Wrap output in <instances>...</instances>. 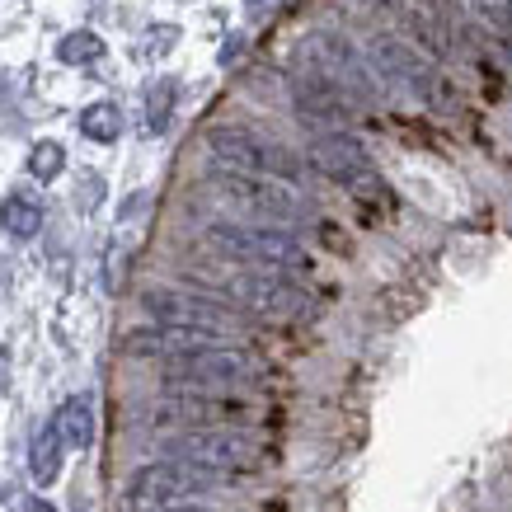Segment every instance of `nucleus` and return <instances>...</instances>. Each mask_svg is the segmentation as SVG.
I'll use <instances>...</instances> for the list:
<instances>
[{"instance_id": "obj_1", "label": "nucleus", "mask_w": 512, "mask_h": 512, "mask_svg": "<svg viewBox=\"0 0 512 512\" xmlns=\"http://www.w3.org/2000/svg\"><path fill=\"white\" fill-rule=\"evenodd\" d=\"M207 249L231 259V264H249L259 273H296V268H311V254L296 240L292 231L278 226H245V221H212L202 231Z\"/></svg>"}, {"instance_id": "obj_2", "label": "nucleus", "mask_w": 512, "mask_h": 512, "mask_svg": "<svg viewBox=\"0 0 512 512\" xmlns=\"http://www.w3.org/2000/svg\"><path fill=\"white\" fill-rule=\"evenodd\" d=\"M207 193H212L221 207L249 217L254 226H292V221L311 217V202L301 198L292 184H282V179H254V174L212 170L207 174Z\"/></svg>"}, {"instance_id": "obj_3", "label": "nucleus", "mask_w": 512, "mask_h": 512, "mask_svg": "<svg viewBox=\"0 0 512 512\" xmlns=\"http://www.w3.org/2000/svg\"><path fill=\"white\" fill-rule=\"evenodd\" d=\"M264 372L259 357L245 353V348H231V343H217V348H198V353L170 357L160 367V381L174 390V395H212V390H235L254 381Z\"/></svg>"}, {"instance_id": "obj_4", "label": "nucleus", "mask_w": 512, "mask_h": 512, "mask_svg": "<svg viewBox=\"0 0 512 512\" xmlns=\"http://www.w3.org/2000/svg\"><path fill=\"white\" fill-rule=\"evenodd\" d=\"M301 62L311 66V76L334 85L348 104H376V94H381L376 66L339 33H306L301 38Z\"/></svg>"}, {"instance_id": "obj_5", "label": "nucleus", "mask_w": 512, "mask_h": 512, "mask_svg": "<svg viewBox=\"0 0 512 512\" xmlns=\"http://www.w3.org/2000/svg\"><path fill=\"white\" fill-rule=\"evenodd\" d=\"M207 151H212V165L231 174H254V179H282V184H296L301 174V160L278 146V141L259 137L249 127H217L207 137Z\"/></svg>"}, {"instance_id": "obj_6", "label": "nucleus", "mask_w": 512, "mask_h": 512, "mask_svg": "<svg viewBox=\"0 0 512 512\" xmlns=\"http://www.w3.org/2000/svg\"><path fill=\"white\" fill-rule=\"evenodd\" d=\"M226 475L221 470H207V466H193V461H151L141 466L127 484V503L132 508H184L188 498L198 494H212L221 489Z\"/></svg>"}, {"instance_id": "obj_7", "label": "nucleus", "mask_w": 512, "mask_h": 512, "mask_svg": "<svg viewBox=\"0 0 512 512\" xmlns=\"http://www.w3.org/2000/svg\"><path fill=\"white\" fill-rule=\"evenodd\" d=\"M141 311L151 315L156 325L202 329V334H217V339L240 329V315H235L231 301L207 292H184V287H146L141 292Z\"/></svg>"}, {"instance_id": "obj_8", "label": "nucleus", "mask_w": 512, "mask_h": 512, "mask_svg": "<svg viewBox=\"0 0 512 512\" xmlns=\"http://www.w3.org/2000/svg\"><path fill=\"white\" fill-rule=\"evenodd\" d=\"M160 456H165V461H193V466L231 475V470L249 466V461L259 456V442L245 433H235V428H193V433L170 437V442L160 447Z\"/></svg>"}, {"instance_id": "obj_9", "label": "nucleus", "mask_w": 512, "mask_h": 512, "mask_svg": "<svg viewBox=\"0 0 512 512\" xmlns=\"http://www.w3.org/2000/svg\"><path fill=\"white\" fill-rule=\"evenodd\" d=\"M306 160H311L315 174H325V179H334V184L353 188V193H362V198H381V193H386L381 179H376V170H372V156H367L362 141H353L348 132L311 137Z\"/></svg>"}, {"instance_id": "obj_10", "label": "nucleus", "mask_w": 512, "mask_h": 512, "mask_svg": "<svg viewBox=\"0 0 512 512\" xmlns=\"http://www.w3.org/2000/svg\"><path fill=\"white\" fill-rule=\"evenodd\" d=\"M221 292L240 301L245 311L268 315V320H301L311 315V292L287 282L282 273H235L221 282Z\"/></svg>"}, {"instance_id": "obj_11", "label": "nucleus", "mask_w": 512, "mask_h": 512, "mask_svg": "<svg viewBox=\"0 0 512 512\" xmlns=\"http://www.w3.org/2000/svg\"><path fill=\"white\" fill-rule=\"evenodd\" d=\"M367 62L376 66V76L381 80H395L404 85L409 94H419V99H442V76H437L428 57H423L414 43H404V38H390V33H376L372 47H367Z\"/></svg>"}, {"instance_id": "obj_12", "label": "nucleus", "mask_w": 512, "mask_h": 512, "mask_svg": "<svg viewBox=\"0 0 512 512\" xmlns=\"http://www.w3.org/2000/svg\"><path fill=\"white\" fill-rule=\"evenodd\" d=\"M292 109L306 127H320V137H329V132H343L353 104L334 85H325L320 76H301V80H292Z\"/></svg>"}, {"instance_id": "obj_13", "label": "nucleus", "mask_w": 512, "mask_h": 512, "mask_svg": "<svg viewBox=\"0 0 512 512\" xmlns=\"http://www.w3.org/2000/svg\"><path fill=\"white\" fill-rule=\"evenodd\" d=\"M217 334H202V329H174V325H151V329H132L123 339V353L132 357H184L198 348H217Z\"/></svg>"}, {"instance_id": "obj_14", "label": "nucleus", "mask_w": 512, "mask_h": 512, "mask_svg": "<svg viewBox=\"0 0 512 512\" xmlns=\"http://www.w3.org/2000/svg\"><path fill=\"white\" fill-rule=\"evenodd\" d=\"M235 404L226 400H212V395H170V400H160L156 409H151V423H160V428H170V423H179V428H212L217 419H231Z\"/></svg>"}, {"instance_id": "obj_15", "label": "nucleus", "mask_w": 512, "mask_h": 512, "mask_svg": "<svg viewBox=\"0 0 512 512\" xmlns=\"http://www.w3.org/2000/svg\"><path fill=\"white\" fill-rule=\"evenodd\" d=\"M52 428L62 433L66 447L85 451V447L94 442V409H90V400H66L62 409H57V419H52Z\"/></svg>"}, {"instance_id": "obj_16", "label": "nucleus", "mask_w": 512, "mask_h": 512, "mask_svg": "<svg viewBox=\"0 0 512 512\" xmlns=\"http://www.w3.org/2000/svg\"><path fill=\"white\" fill-rule=\"evenodd\" d=\"M0 226L15 235V240H33V235L43 231V207L29 193H10V198L0 202Z\"/></svg>"}, {"instance_id": "obj_17", "label": "nucleus", "mask_w": 512, "mask_h": 512, "mask_svg": "<svg viewBox=\"0 0 512 512\" xmlns=\"http://www.w3.org/2000/svg\"><path fill=\"white\" fill-rule=\"evenodd\" d=\"M62 433H57V428H52V423H47L43 433L33 437V451H29V470H33V480L38 484H52L57 480V475H62Z\"/></svg>"}, {"instance_id": "obj_18", "label": "nucleus", "mask_w": 512, "mask_h": 512, "mask_svg": "<svg viewBox=\"0 0 512 512\" xmlns=\"http://www.w3.org/2000/svg\"><path fill=\"white\" fill-rule=\"evenodd\" d=\"M80 132L90 141H118V132H123L118 104H90V109L80 113Z\"/></svg>"}, {"instance_id": "obj_19", "label": "nucleus", "mask_w": 512, "mask_h": 512, "mask_svg": "<svg viewBox=\"0 0 512 512\" xmlns=\"http://www.w3.org/2000/svg\"><path fill=\"white\" fill-rule=\"evenodd\" d=\"M57 57H62V62H71V66L99 62V57H104V43H99V33L76 29V33H66L62 43H57Z\"/></svg>"}, {"instance_id": "obj_20", "label": "nucleus", "mask_w": 512, "mask_h": 512, "mask_svg": "<svg viewBox=\"0 0 512 512\" xmlns=\"http://www.w3.org/2000/svg\"><path fill=\"white\" fill-rule=\"evenodd\" d=\"M62 165H66V156H62V146H57V141H38V146H33L29 151V174L33 179H57V174H62Z\"/></svg>"}, {"instance_id": "obj_21", "label": "nucleus", "mask_w": 512, "mask_h": 512, "mask_svg": "<svg viewBox=\"0 0 512 512\" xmlns=\"http://www.w3.org/2000/svg\"><path fill=\"white\" fill-rule=\"evenodd\" d=\"M170 109H174V80H156V90L146 99V127L165 132L170 127Z\"/></svg>"}, {"instance_id": "obj_22", "label": "nucleus", "mask_w": 512, "mask_h": 512, "mask_svg": "<svg viewBox=\"0 0 512 512\" xmlns=\"http://www.w3.org/2000/svg\"><path fill=\"white\" fill-rule=\"evenodd\" d=\"M475 15L484 19V24H494L498 33L512 29V0H475Z\"/></svg>"}, {"instance_id": "obj_23", "label": "nucleus", "mask_w": 512, "mask_h": 512, "mask_svg": "<svg viewBox=\"0 0 512 512\" xmlns=\"http://www.w3.org/2000/svg\"><path fill=\"white\" fill-rule=\"evenodd\" d=\"M423 5H428V10H451L456 0H423Z\"/></svg>"}, {"instance_id": "obj_24", "label": "nucleus", "mask_w": 512, "mask_h": 512, "mask_svg": "<svg viewBox=\"0 0 512 512\" xmlns=\"http://www.w3.org/2000/svg\"><path fill=\"white\" fill-rule=\"evenodd\" d=\"M29 512H57V508H52V503H43V498H33Z\"/></svg>"}, {"instance_id": "obj_25", "label": "nucleus", "mask_w": 512, "mask_h": 512, "mask_svg": "<svg viewBox=\"0 0 512 512\" xmlns=\"http://www.w3.org/2000/svg\"><path fill=\"white\" fill-rule=\"evenodd\" d=\"M165 512H212V508H165Z\"/></svg>"}]
</instances>
